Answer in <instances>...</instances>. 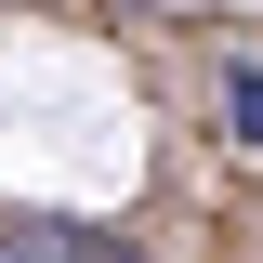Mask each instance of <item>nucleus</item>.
Listing matches in <instances>:
<instances>
[{
	"instance_id": "nucleus-2",
	"label": "nucleus",
	"mask_w": 263,
	"mask_h": 263,
	"mask_svg": "<svg viewBox=\"0 0 263 263\" xmlns=\"http://www.w3.org/2000/svg\"><path fill=\"white\" fill-rule=\"evenodd\" d=\"M224 119H237V132H263V66H237V79H224Z\"/></svg>"
},
{
	"instance_id": "nucleus-3",
	"label": "nucleus",
	"mask_w": 263,
	"mask_h": 263,
	"mask_svg": "<svg viewBox=\"0 0 263 263\" xmlns=\"http://www.w3.org/2000/svg\"><path fill=\"white\" fill-rule=\"evenodd\" d=\"M79 263H145V250H119V237H92V250H79Z\"/></svg>"
},
{
	"instance_id": "nucleus-1",
	"label": "nucleus",
	"mask_w": 263,
	"mask_h": 263,
	"mask_svg": "<svg viewBox=\"0 0 263 263\" xmlns=\"http://www.w3.org/2000/svg\"><path fill=\"white\" fill-rule=\"evenodd\" d=\"M79 250H92L79 224H13V237H0V263H79Z\"/></svg>"
}]
</instances>
